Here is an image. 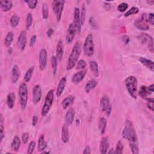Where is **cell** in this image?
<instances>
[{"instance_id": "obj_35", "label": "cell", "mask_w": 154, "mask_h": 154, "mask_svg": "<svg viewBox=\"0 0 154 154\" xmlns=\"http://www.w3.org/2000/svg\"><path fill=\"white\" fill-rule=\"evenodd\" d=\"M34 67L32 66V67H29L27 70V71H26V73L25 75V76H24V80H25V82H29L30 81V79H31V78L32 77V73L34 72Z\"/></svg>"}, {"instance_id": "obj_16", "label": "cell", "mask_w": 154, "mask_h": 154, "mask_svg": "<svg viewBox=\"0 0 154 154\" xmlns=\"http://www.w3.org/2000/svg\"><path fill=\"white\" fill-rule=\"evenodd\" d=\"M86 73H87L86 70H82L75 73L72 78V82L74 84L79 83L84 79L85 75H86Z\"/></svg>"}, {"instance_id": "obj_57", "label": "cell", "mask_w": 154, "mask_h": 154, "mask_svg": "<svg viewBox=\"0 0 154 154\" xmlns=\"http://www.w3.org/2000/svg\"><path fill=\"white\" fill-rule=\"evenodd\" d=\"M113 150H114L113 149H111L108 153H114V151H113Z\"/></svg>"}, {"instance_id": "obj_1", "label": "cell", "mask_w": 154, "mask_h": 154, "mask_svg": "<svg viewBox=\"0 0 154 154\" xmlns=\"http://www.w3.org/2000/svg\"><path fill=\"white\" fill-rule=\"evenodd\" d=\"M122 137L129 142L132 153L133 154L139 153V145L137 133L132 123L130 120H127L125 123L122 131Z\"/></svg>"}, {"instance_id": "obj_50", "label": "cell", "mask_w": 154, "mask_h": 154, "mask_svg": "<svg viewBox=\"0 0 154 154\" xmlns=\"http://www.w3.org/2000/svg\"><path fill=\"white\" fill-rule=\"evenodd\" d=\"M35 41H36V35H32L29 41V46L30 47L33 46L35 43Z\"/></svg>"}, {"instance_id": "obj_47", "label": "cell", "mask_w": 154, "mask_h": 154, "mask_svg": "<svg viewBox=\"0 0 154 154\" xmlns=\"http://www.w3.org/2000/svg\"><path fill=\"white\" fill-rule=\"evenodd\" d=\"M86 66H87L86 62L84 60H80L78 62V64L76 66V69L82 70V69H84L86 67Z\"/></svg>"}, {"instance_id": "obj_34", "label": "cell", "mask_w": 154, "mask_h": 154, "mask_svg": "<svg viewBox=\"0 0 154 154\" xmlns=\"http://www.w3.org/2000/svg\"><path fill=\"white\" fill-rule=\"evenodd\" d=\"M13 37H14V34L12 31H10L7 33L5 38V40H4V43L5 45L7 46H10L13 40Z\"/></svg>"}, {"instance_id": "obj_56", "label": "cell", "mask_w": 154, "mask_h": 154, "mask_svg": "<svg viewBox=\"0 0 154 154\" xmlns=\"http://www.w3.org/2000/svg\"><path fill=\"white\" fill-rule=\"evenodd\" d=\"M147 2L149 4H151V5H153V3H154V1H147Z\"/></svg>"}, {"instance_id": "obj_44", "label": "cell", "mask_w": 154, "mask_h": 154, "mask_svg": "<svg viewBox=\"0 0 154 154\" xmlns=\"http://www.w3.org/2000/svg\"><path fill=\"white\" fill-rule=\"evenodd\" d=\"M147 102V106L149 109H150L151 111H153V107H154V99L153 98H149L147 97L146 99Z\"/></svg>"}, {"instance_id": "obj_18", "label": "cell", "mask_w": 154, "mask_h": 154, "mask_svg": "<svg viewBox=\"0 0 154 154\" xmlns=\"http://www.w3.org/2000/svg\"><path fill=\"white\" fill-rule=\"evenodd\" d=\"M109 148V141L106 137H104L102 138L100 143V152L102 154H105L108 152Z\"/></svg>"}, {"instance_id": "obj_55", "label": "cell", "mask_w": 154, "mask_h": 154, "mask_svg": "<svg viewBox=\"0 0 154 154\" xmlns=\"http://www.w3.org/2000/svg\"><path fill=\"white\" fill-rule=\"evenodd\" d=\"M153 87H154L153 84H152L150 85H149V87H147V88H148V90H149V92H150V93L153 92V91H154Z\"/></svg>"}, {"instance_id": "obj_12", "label": "cell", "mask_w": 154, "mask_h": 154, "mask_svg": "<svg viewBox=\"0 0 154 154\" xmlns=\"http://www.w3.org/2000/svg\"><path fill=\"white\" fill-rule=\"evenodd\" d=\"M48 54L45 49H42L39 53V68L41 70H43L46 67L47 64Z\"/></svg>"}, {"instance_id": "obj_30", "label": "cell", "mask_w": 154, "mask_h": 154, "mask_svg": "<svg viewBox=\"0 0 154 154\" xmlns=\"http://www.w3.org/2000/svg\"><path fill=\"white\" fill-rule=\"evenodd\" d=\"M150 93L149 92L147 86L142 85L140 88V90H139V91H138V94L140 95V96L141 98L146 99L148 97V96L149 95Z\"/></svg>"}, {"instance_id": "obj_13", "label": "cell", "mask_w": 154, "mask_h": 154, "mask_svg": "<svg viewBox=\"0 0 154 154\" xmlns=\"http://www.w3.org/2000/svg\"><path fill=\"white\" fill-rule=\"evenodd\" d=\"M42 98V89L39 85H35L32 88V101L36 104L38 103Z\"/></svg>"}, {"instance_id": "obj_27", "label": "cell", "mask_w": 154, "mask_h": 154, "mask_svg": "<svg viewBox=\"0 0 154 154\" xmlns=\"http://www.w3.org/2000/svg\"><path fill=\"white\" fill-rule=\"evenodd\" d=\"M20 143H21V141L19 137L18 136H15L13 138V141L11 143V150L14 152L18 151L20 146Z\"/></svg>"}, {"instance_id": "obj_33", "label": "cell", "mask_w": 154, "mask_h": 154, "mask_svg": "<svg viewBox=\"0 0 154 154\" xmlns=\"http://www.w3.org/2000/svg\"><path fill=\"white\" fill-rule=\"evenodd\" d=\"M19 20H20V17L17 15H16V14L13 15L11 17L10 20V26L12 28H16L19 24Z\"/></svg>"}, {"instance_id": "obj_53", "label": "cell", "mask_w": 154, "mask_h": 154, "mask_svg": "<svg viewBox=\"0 0 154 154\" xmlns=\"http://www.w3.org/2000/svg\"><path fill=\"white\" fill-rule=\"evenodd\" d=\"M53 33H54V30H53V29L51 28H49V29L47 30V31H46V35H47V36H48V37H51Z\"/></svg>"}, {"instance_id": "obj_8", "label": "cell", "mask_w": 154, "mask_h": 154, "mask_svg": "<svg viewBox=\"0 0 154 154\" xmlns=\"http://www.w3.org/2000/svg\"><path fill=\"white\" fill-rule=\"evenodd\" d=\"M64 1H54L52 2V9L55 14L57 21L59 22L61 17L62 11L64 8Z\"/></svg>"}, {"instance_id": "obj_28", "label": "cell", "mask_w": 154, "mask_h": 154, "mask_svg": "<svg viewBox=\"0 0 154 154\" xmlns=\"http://www.w3.org/2000/svg\"><path fill=\"white\" fill-rule=\"evenodd\" d=\"M97 84V81L94 79L89 80L85 86V91L86 93H89L91 90L94 88Z\"/></svg>"}, {"instance_id": "obj_24", "label": "cell", "mask_w": 154, "mask_h": 154, "mask_svg": "<svg viewBox=\"0 0 154 154\" xmlns=\"http://www.w3.org/2000/svg\"><path fill=\"white\" fill-rule=\"evenodd\" d=\"M47 147V142L45 140L43 134H41L38 141V151L42 152Z\"/></svg>"}, {"instance_id": "obj_14", "label": "cell", "mask_w": 154, "mask_h": 154, "mask_svg": "<svg viewBox=\"0 0 154 154\" xmlns=\"http://www.w3.org/2000/svg\"><path fill=\"white\" fill-rule=\"evenodd\" d=\"M26 32L25 31H22L19 34L17 40V45L19 48L21 50H24L26 45Z\"/></svg>"}, {"instance_id": "obj_21", "label": "cell", "mask_w": 154, "mask_h": 154, "mask_svg": "<svg viewBox=\"0 0 154 154\" xmlns=\"http://www.w3.org/2000/svg\"><path fill=\"white\" fill-rule=\"evenodd\" d=\"M20 76V73L19 70L18 66L17 65H14L11 70V82L13 84L16 83Z\"/></svg>"}, {"instance_id": "obj_36", "label": "cell", "mask_w": 154, "mask_h": 154, "mask_svg": "<svg viewBox=\"0 0 154 154\" xmlns=\"http://www.w3.org/2000/svg\"><path fill=\"white\" fill-rule=\"evenodd\" d=\"M51 65L52 67L53 73L54 75H55L57 70V59L56 56H52L51 58Z\"/></svg>"}, {"instance_id": "obj_2", "label": "cell", "mask_w": 154, "mask_h": 154, "mask_svg": "<svg viewBox=\"0 0 154 154\" xmlns=\"http://www.w3.org/2000/svg\"><path fill=\"white\" fill-rule=\"evenodd\" d=\"M81 46L79 42H76L73 46V48L71 51V53L69 55L67 64L66 66V70H70L75 67L76 65L79 57L81 53Z\"/></svg>"}, {"instance_id": "obj_19", "label": "cell", "mask_w": 154, "mask_h": 154, "mask_svg": "<svg viewBox=\"0 0 154 154\" xmlns=\"http://www.w3.org/2000/svg\"><path fill=\"white\" fill-rule=\"evenodd\" d=\"M69 128L68 125L66 124H64L62 126L61 129V140L63 143H66L69 141Z\"/></svg>"}, {"instance_id": "obj_46", "label": "cell", "mask_w": 154, "mask_h": 154, "mask_svg": "<svg viewBox=\"0 0 154 154\" xmlns=\"http://www.w3.org/2000/svg\"><path fill=\"white\" fill-rule=\"evenodd\" d=\"M128 7V5L126 2H122L117 6L118 11L120 12H124Z\"/></svg>"}, {"instance_id": "obj_51", "label": "cell", "mask_w": 154, "mask_h": 154, "mask_svg": "<svg viewBox=\"0 0 154 154\" xmlns=\"http://www.w3.org/2000/svg\"><path fill=\"white\" fill-rule=\"evenodd\" d=\"M83 154H90L91 153V148L88 145H87L83 151Z\"/></svg>"}, {"instance_id": "obj_7", "label": "cell", "mask_w": 154, "mask_h": 154, "mask_svg": "<svg viewBox=\"0 0 154 154\" xmlns=\"http://www.w3.org/2000/svg\"><path fill=\"white\" fill-rule=\"evenodd\" d=\"M138 38L142 43L147 46L149 51L152 53L153 52V40L150 35L147 33H141L138 36Z\"/></svg>"}, {"instance_id": "obj_9", "label": "cell", "mask_w": 154, "mask_h": 154, "mask_svg": "<svg viewBox=\"0 0 154 154\" xmlns=\"http://www.w3.org/2000/svg\"><path fill=\"white\" fill-rule=\"evenodd\" d=\"M100 109L103 112H105L107 116H109L111 112V105L109 103V99L106 95L102 96L100 102Z\"/></svg>"}, {"instance_id": "obj_37", "label": "cell", "mask_w": 154, "mask_h": 154, "mask_svg": "<svg viewBox=\"0 0 154 154\" xmlns=\"http://www.w3.org/2000/svg\"><path fill=\"white\" fill-rule=\"evenodd\" d=\"M85 7L84 4H83L81 7V11L80 13V22L81 25H84L85 22Z\"/></svg>"}, {"instance_id": "obj_15", "label": "cell", "mask_w": 154, "mask_h": 154, "mask_svg": "<svg viewBox=\"0 0 154 154\" xmlns=\"http://www.w3.org/2000/svg\"><path fill=\"white\" fill-rule=\"evenodd\" d=\"M76 33V29L73 23H70L67 31V34L66 36V40L67 43L70 44L72 42L74 39Z\"/></svg>"}, {"instance_id": "obj_6", "label": "cell", "mask_w": 154, "mask_h": 154, "mask_svg": "<svg viewBox=\"0 0 154 154\" xmlns=\"http://www.w3.org/2000/svg\"><path fill=\"white\" fill-rule=\"evenodd\" d=\"M54 99V90H50L47 93V95L45 100V102L42 109V116H45L48 113L53 103Z\"/></svg>"}, {"instance_id": "obj_54", "label": "cell", "mask_w": 154, "mask_h": 154, "mask_svg": "<svg viewBox=\"0 0 154 154\" xmlns=\"http://www.w3.org/2000/svg\"><path fill=\"white\" fill-rule=\"evenodd\" d=\"M122 40L123 41L126 43V44H128L129 42V37L127 36V35H123L122 36Z\"/></svg>"}, {"instance_id": "obj_43", "label": "cell", "mask_w": 154, "mask_h": 154, "mask_svg": "<svg viewBox=\"0 0 154 154\" xmlns=\"http://www.w3.org/2000/svg\"><path fill=\"white\" fill-rule=\"evenodd\" d=\"M35 147V142L34 141H31L28 146L27 153L31 154L34 152Z\"/></svg>"}, {"instance_id": "obj_48", "label": "cell", "mask_w": 154, "mask_h": 154, "mask_svg": "<svg viewBox=\"0 0 154 154\" xmlns=\"http://www.w3.org/2000/svg\"><path fill=\"white\" fill-rule=\"evenodd\" d=\"M146 20L147 23H149L152 25L154 24V14L153 13H149L147 16L146 15Z\"/></svg>"}, {"instance_id": "obj_31", "label": "cell", "mask_w": 154, "mask_h": 154, "mask_svg": "<svg viewBox=\"0 0 154 154\" xmlns=\"http://www.w3.org/2000/svg\"><path fill=\"white\" fill-rule=\"evenodd\" d=\"M106 120L104 117H100L99 119L98 122V128L101 134H103L105 133L106 127Z\"/></svg>"}, {"instance_id": "obj_26", "label": "cell", "mask_w": 154, "mask_h": 154, "mask_svg": "<svg viewBox=\"0 0 154 154\" xmlns=\"http://www.w3.org/2000/svg\"><path fill=\"white\" fill-rule=\"evenodd\" d=\"M13 6V3L11 1H1L0 7L3 11H8L11 10Z\"/></svg>"}, {"instance_id": "obj_29", "label": "cell", "mask_w": 154, "mask_h": 154, "mask_svg": "<svg viewBox=\"0 0 154 154\" xmlns=\"http://www.w3.org/2000/svg\"><path fill=\"white\" fill-rule=\"evenodd\" d=\"M16 99V96L15 94L13 92L10 93L7 98V104L9 108H13L14 105V102Z\"/></svg>"}, {"instance_id": "obj_11", "label": "cell", "mask_w": 154, "mask_h": 154, "mask_svg": "<svg viewBox=\"0 0 154 154\" xmlns=\"http://www.w3.org/2000/svg\"><path fill=\"white\" fill-rule=\"evenodd\" d=\"M76 31L80 33L81 30V25L80 22V11L78 7H75L74 10V16H73V23Z\"/></svg>"}, {"instance_id": "obj_39", "label": "cell", "mask_w": 154, "mask_h": 154, "mask_svg": "<svg viewBox=\"0 0 154 154\" xmlns=\"http://www.w3.org/2000/svg\"><path fill=\"white\" fill-rule=\"evenodd\" d=\"M123 145L122 144V142L120 140H119V141H118V142L117 143L116 150L114 151V153L122 154L123 153Z\"/></svg>"}, {"instance_id": "obj_10", "label": "cell", "mask_w": 154, "mask_h": 154, "mask_svg": "<svg viewBox=\"0 0 154 154\" xmlns=\"http://www.w3.org/2000/svg\"><path fill=\"white\" fill-rule=\"evenodd\" d=\"M134 25L138 29L143 31L148 30L149 29V26L146 20V14L143 13L141 19H137L134 22Z\"/></svg>"}, {"instance_id": "obj_25", "label": "cell", "mask_w": 154, "mask_h": 154, "mask_svg": "<svg viewBox=\"0 0 154 154\" xmlns=\"http://www.w3.org/2000/svg\"><path fill=\"white\" fill-rule=\"evenodd\" d=\"M74 100H75V97L72 95L69 96L68 97L64 98L61 103L63 108L64 109L67 108L69 106H70L72 104H73Z\"/></svg>"}, {"instance_id": "obj_20", "label": "cell", "mask_w": 154, "mask_h": 154, "mask_svg": "<svg viewBox=\"0 0 154 154\" xmlns=\"http://www.w3.org/2000/svg\"><path fill=\"white\" fill-rule=\"evenodd\" d=\"M66 84V77H63L60 80V82H59L58 87H57V92H56L57 96L59 97L63 93V92L64 90V88H65Z\"/></svg>"}, {"instance_id": "obj_22", "label": "cell", "mask_w": 154, "mask_h": 154, "mask_svg": "<svg viewBox=\"0 0 154 154\" xmlns=\"http://www.w3.org/2000/svg\"><path fill=\"white\" fill-rule=\"evenodd\" d=\"M63 44L61 40H59L57 45V49H56V57L57 59L58 60H61L62 59L63 55Z\"/></svg>"}, {"instance_id": "obj_5", "label": "cell", "mask_w": 154, "mask_h": 154, "mask_svg": "<svg viewBox=\"0 0 154 154\" xmlns=\"http://www.w3.org/2000/svg\"><path fill=\"white\" fill-rule=\"evenodd\" d=\"M19 97L21 108L24 109L26 108L28 99V87L25 82L22 83L19 87Z\"/></svg>"}, {"instance_id": "obj_41", "label": "cell", "mask_w": 154, "mask_h": 154, "mask_svg": "<svg viewBox=\"0 0 154 154\" xmlns=\"http://www.w3.org/2000/svg\"><path fill=\"white\" fill-rule=\"evenodd\" d=\"M139 10L137 7H132V8H130V10H129L126 13H125V17H128L130 15L132 14H137V13H138Z\"/></svg>"}, {"instance_id": "obj_17", "label": "cell", "mask_w": 154, "mask_h": 154, "mask_svg": "<svg viewBox=\"0 0 154 154\" xmlns=\"http://www.w3.org/2000/svg\"><path fill=\"white\" fill-rule=\"evenodd\" d=\"M75 111L74 109L72 108L69 109L65 115V122L66 125H70L73 123L75 119Z\"/></svg>"}, {"instance_id": "obj_45", "label": "cell", "mask_w": 154, "mask_h": 154, "mask_svg": "<svg viewBox=\"0 0 154 154\" xmlns=\"http://www.w3.org/2000/svg\"><path fill=\"white\" fill-rule=\"evenodd\" d=\"M25 2L26 3H27L28 7L31 9L35 8L36 7L37 3V1H36V0H26V1H25Z\"/></svg>"}, {"instance_id": "obj_42", "label": "cell", "mask_w": 154, "mask_h": 154, "mask_svg": "<svg viewBox=\"0 0 154 154\" xmlns=\"http://www.w3.org/2000/svg\"><path fill=\"white\" fill-rule=\"evenodd\" d=\"M32 16L31 13H29L26 16V29H29L30 26L32 25Z\"/></svg>"}, {"instance_id": "obj_40", "label": "cell", "mask_w": 154, "mask_h": 154, "mask_svg": "<svg viewBox=\"0 0 154 154\" xmlns=\"http://www.w3.org/2000/svg\"><path fill=\"white\" fill-rule=\"evenodd\" d=\"M42 14L43 17L45 19H47L49 16V9L46 3H43L42 5Z\"/></svg>"}, {"instance_id": "obj_49", "label": "cell", "mask_w": 154, "mask_h": 154, "mask_svg": "<svg viewBox=\"0 0 154 154\" xmlns=\"http://www.w3.org/2000/svg\"><path fill=\"white\" fill-rule=\"evenodd\" d=\"M28 138H29V134L27 132H25L23 134L22 136V140L23 141V143L26 144L28 142Z\"/></svg>"}, {"instance_id": "obj_3", "label": "cell", "mask_w": 154, "mask_h": 154, "mask_svg": "<svg viewBox=\"0 0 154 154\" xmlns=\"http://www.w3.org/2000/svg\"><path fill=\"white\" fill-rule=\"evenodd\" d=\"M125 86L128 93L133 98L136 99L137 96V79L134 76H128L125 81Z\"/></svg>"}, {"instance_id": "obj_23", "label": "cell", "mask_w": 154, "mask_h": 154, "mask_svg": "<svg viewBox=\"0 0 154 154\" xmlns=\"http://www.w3.org/2000/svg\"><path fill=\"white\" fill-rule=\"evenodd\" d=\"M139 61L141 62V63L146 66L147 68L149 69L151 71L153 72L154 70V64L153 62L149 59H147L144 57H140Z\"/></svg>"}, {"instance_id": "obj_52", "label": "cell", "mask_w": 154, "mask_h": 154, "mask_svg": "<svg viewBox=\"0 0 154 154\" xmlns=\"http://www.w3.org/2000/svg\"><path fill=\"white\" fill-rule=\"evenodd\" d=\"M38 122V117L37 116H34L32 117V125L33 126H35Z\"/></svg>"}, {"instance_id": "obj_32", "label": "cell", "mask_w": 154, "mask_h": 154, "mask_svg": "<svg viewBox=\"0 0 154 154\" xmlns=\"http://www.w3.org/2000/svg\"><path fill=\"white\" fill-rule=\"evenodd\" d=\"M89 64H90V70L92 71L94 75L96 77H98L99 75V72L97 63L94 61H90Z\"/></svg>"}, {"instance_id": "obj_38", "label": "cell", "mask_w": 154, "mask_h": 154, "mask_svg": "<svg viewBox=\"0 0 154 154\" xmlns=\"http://www.w3.org/2000/svg\"><path fill=\"white\" fill-rule=\"evenodd\" d=\"M4 137V125H3V117H2V114H1V120H0V140H1V143L2 142Z\"/></svg>"}, {"instance_id": "obj_4", "label": "cell", "mask_w": 154, "mask_h": 154, "mask_svg": "<svg viewBox=\"0 0 154 154\" xmlns=\"http://www.w3.org/2000/svg\"><path fill=\"white\" fill-rule=\"evenodd\" d=\"M83 49L84 54L87 57H91L94 54V43L93 35L89 34L85 38Z\"/></svg>"}]
</instances>
